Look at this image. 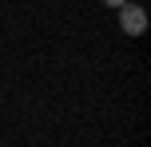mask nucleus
<instances>
[{
    "mask_svg": "<svg viewBox=\"0 0 151 147\" xmlns=\"http://www.w3.org/2000/svg\"><path fill=\"white\" fill-rule=\"evenodd\" d=\"M119 28L127 32V36H143L147 32V12L139 4H123L119 8Z\"/></svg>",
    "mask_w": 151,
    "mask_h": 147,
    "instance_id": "1",
    "label": "nucleus"
},
{
    "mask_svg": "<svg viewBox=\"0 0 151 147\" xmlns=\"http://www.w3.org/2000/svg\"><path fill=\"white\" fill-rule=\"evenodd\" d=\"M104 4H107V8H115V12H119V8L127 4V0H104Z\"/></svg>",
    "mask_w": 151,
    "mask_h": 147,
    "instance_id": "2",
    "label": "nucleus"
}]
</instances>
